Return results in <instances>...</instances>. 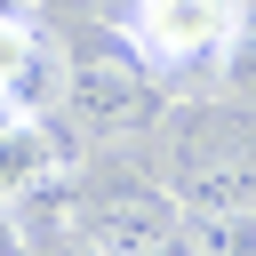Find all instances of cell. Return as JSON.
Wrapping results in <instances>:
<instances>
[{"instance_id":"3","label":"cell","mask_w":256,"mask_h":256,"mask_svg":"<svg viewBox=\"0 0 256 256\" xmlns=\"http://www.w3.org/2000/svg\"><path fill=\"white\" fill-rule=\"evenodd\" d=\"M176 208H184V216H208V208H256V144L224 136V144L192 152L184 176H176Z\"/></svg>"},{"instance_id":"7","label":"cell","mask_w":256,"mask_h":256,"mask_svg":"<svg viewBox=\"0 0 256 256\" xmlns=\"http://www.w3.org/2000/svg\"><path fill=\"white\" fill-rule=\"evenodd\" d=\"M40 56V24L32 16H0V96H16V80L32 72Z\"/></svg>"},{"instance_id":"10","label":"cell","mask_w":256,"mask_h":256,"mask_svg":"<svg viewBox=\"0 0 256 256\" xmlns=\"http://www.w3.org/2000/svg\"><path fill=\"white\" fill-rule=\"evenodd\" d=\"M8 120H16V112H8V104H0V136H8Z\"/></svg>"},{"instance_id":"4","label":"cell","mask_w":256,"mask_h":256,"mask_svg":"<svg viewBox=\"0 0 256 256\" xmlns=\"http://www.w3.org/2000/svg\"><path fill=\"white\" fill-rule=\"evenodd\" d=\"M184 224H176V208L160 192H120V200H96V216H88V240L104 256H144V248H160Z\"/></svg>"},{"instance_id":"8","label":"cell","mask_w":256,"mask_h":256,"mask_svg":"<svg viewBox=\"0 0 256 256\" xmlns=\"http://www.w3.org/2000/svg\"><path fill=\"white\" fill-rule=\"evenodd\" d=\"M0 256H40L32 232H24V216H16V200H0Z\"/></svg>"},{"instance_id":"5","label":"cell","mask_w":256,"mask_h":256,"mask_svg":"<svg viewBox=\"0 0 256 256\" xmlns=\"http://www.w3.org/2000/svg\"><path fill=\"white\" fill-rule=\"evenodd\" d=\"M16 216H24L32 248H72V240L88 232V216H96V208H80L72 176H48V184H32V192L16 200Z\"/></svg>"},{"instance_id":"2","label":"cell","mask_w":256,"mask_h":256,"mask_svg":"<svg viewBox=\"0 0 256 256\" xmlns=\"http://www.w3.org/2000/svg\"><path fill=\"white\" fill-rule=\"evenodd\" d=\"M152 64L128 48V40H112V48H96V56H72V72H64V120L80 128V136H120V128H144L152 120Z\"/></svg>"},{"instance_id":"1","label":"cell","mask_w":256,"mask_h":256,"mask_svg":"<svg viewBox=\"0 0 256 256\" xmlns=\"http://www.w3.org/2000/svg\"><path fill=\"white\" fill-rule=\"evenodd\" d=\"M248 32V0H128L120 40L152 64V72H208L240 48Z\"/></svg>"},{"instance_id":"11","label":"cell","mask_w":256,"mask_h":256,"mask_svg":"<svg viewBox=\"0 0 256 256\" xmlns=\"http://www.w3.org/2000/svg\"><path fill=\"white\" fill-rule=\"evenodd\" d=\"M40 256H48V248H40Z\"/></svg>"},{"instance_id":"9","label":"cell","mask_w":256,"mask_h":256,"mask_svg":"<svg viewBox=\"0 0 256 256\" xmlns=\"http://www.w3.org/2000/svg\"><path fill=\"white\" fill-rule=\"evenodd\" d=\"M0 16H24V0H0Z\"/></svg>"},{"instance_id":"6","label":"cell","mask_w":256,"mask_h":256,"mask_svg":"<svg viewBox=\"0 0 256 256\" xmlns=\"http://www.w3.org/2000/svg\"><path fill=\"white\" fill-rule=\"evenodd\" d=\"M184 248H192V256H256V208L184 216Z\"/></svg>"}]
</instances>
